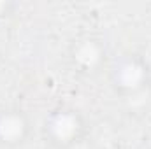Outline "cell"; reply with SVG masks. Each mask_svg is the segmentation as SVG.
I'll use <instances>...</instances> for the list:
<instances>
[{"label": "cell", "mask_w": 151, "mask_h": 149, "mask_svg": "<svg viewBox=\"0 0 151 149\" xmlns=\"http://www.w3.org/2000/svg\"><path fill=\"white\" fill-rule=\"evenodd\" d=\"M86 133L84 117L70 107L53 111L44 123V137L49 146L56 149H69L77 144Z\"/></svg>", "instance_id": "obj_1"}, {"label": "cell", "mask_w": 151, "mask_h": 149, "mask_svg": "<svg viewBox=\"0 0 151 149\" xmlns=\"http://www.w3.org/2000/svg\"><path fill=\"white\" fill-rule=\"evenodd\" d=\"M114 88L121 95H130L144 90L146 82L150 81L148 65L139 56H123L114 63L111 70Z\"/></svg>", "instance_id": "obj_2"}, {"label": "cell", "mask_w": 151, "mask_h": 149, "mask_svg": "<svg viewBox=\"0 0 151 149\" xmlns=\"http://www.w3.org/2000/svg\"><path fill=\"white\" fill-rule=\"evenodd\" d=\"M28 132H30V121L23 111L19 109L0 111V148H19L27 140Z\"/></svg>", "instance_id": "obj_3"}, {"label": "cell", "mask_w": 151, "mask_h": 149, "mask_svg": "<svg viewBox=\"0 0 151 149\" xmlns=\"http://www.w3.org/2000/svg\"><path fill=\"white\" fill-rule=\"evenodd\" d=\"M70 58H72L74 65L79 69V72L93 74L104 65V47L95 39H81V40L74 42Z\"/></svg>", "instance_id": "obj_4"}]
</instances>
